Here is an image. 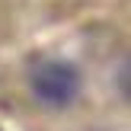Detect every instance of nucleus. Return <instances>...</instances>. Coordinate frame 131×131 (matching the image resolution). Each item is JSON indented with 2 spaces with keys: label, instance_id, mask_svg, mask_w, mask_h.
<instances>
[{
  "label": "nucleus",
  "instance_id": "obj_1",
  "mask_svg": "<svg viewBox=\"0 0 131 131\" xmlns=\"http://www.w3.org/2000/svg\"><path fill=\"white\" fill-rule=\"evenodd\" d=\"M80 70L64 58H48L32 67V93L48 109H67L80 96Z\"/></svg>",
  "mask_w": 131,
  "mask_h": 131
}]
</instances>
